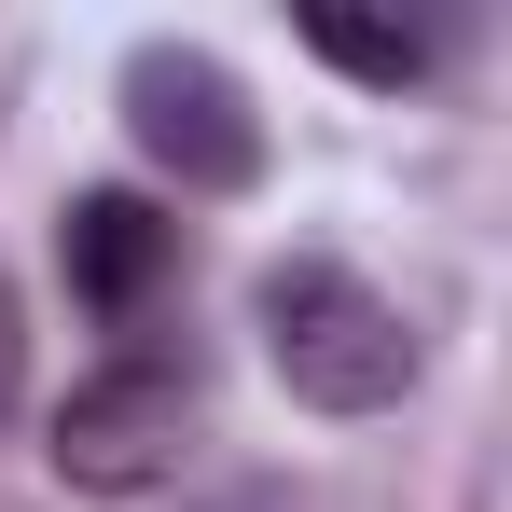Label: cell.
Returning a JSON list of instances; mask_svg holds the SVG:
<instances>
[{
	"mask_svg": "<svg viewBox=\"0 0 512 512\" xmlns=\"http://www.w3.org/2000/svg\"><path fill=\"white\" fill-rule=\"evenodd\" d=\"M250 319H263V360H277V388H291L305 416H388V402L416 388V319H402L374 277H346L333 250L263 263Z\"/></svg>",
	"mask_w": 512,
	"mask_h": 512,
	"instance_id": "6da1fadb",
	"label": "cell"
},
{
	"mask_svg": "<svg viewBox=\"0 0 512 512\" xmlns=\"http://www.w3.org/2000/svg\"><path fill=\"white\" fill-rule=\"evenodd\" d=\"M180 443H194V374H180L167 346H125V360H97L84 388L56 402V485H84V499H139V485H167Z\"/></svg>",
	"mask_w": 512,
	"mask_h": 512,
	"instance_id": "7a4b0ae2",
	"label": "cell"
},
{
	"mask_svg": "<svg viewBox=\"0 0 512 512\" xmlns=\"http://www.w3.org/2000/svg\"><path fill=\"white\" fill-rule=\"evenodd\" d=\"M125 139H139L180 194H250L263 180L250 84H236L222 56H194V42H139V56H125Z\"/></svg>",
	"mask_w": 512,
	"mask_h": 512,
	"instance_id": "3957f363",
	"label": "cell"
},
{
	"mask_svg": "<svg viewBox=\"0 0 512 512\" xmlns=\"http://www.w3.org/2000/svg\"><path fill=\"white\" fill-rule=\"evenodd\" d=\"M56 263H70V305L139 319V305L180 277V222L153 194H70V208H56Z\"/></svg>",
	"mask_w": 512,
	"mask_h": 512,
	"instance_id": "277c9868",
	"label": "cell"
},
{
	"mask_svg": "<svg viewBox=\"0 0 512 512\" xmlns=\"http://www.w3.org/2000/svg\"><path fill=\"white\" fill-rule=\"evenodd\" d=\"M305 42H319V56H333L346 84H429V28H360V14H305Z\"/></svg>",
	"mask_w": 512,
	"mask_h": 512,
	"instance_id": "5b68a950",
	"label": "cell"
},
{
	"mask_svg": "<svg viewBox=\"0 0 512 512\" xmlns=\"http://www.w3.org/2000/svg\"><path fill=\"white\" fill-rule=\"evenodd\" d=\"M28 402V319H14V291H0V416Z\"/></svg>",
	"mask_w": 512,
	"mask_h": 512,
	"instance_id": "8992f818",
	"label": "cell"
}]
</instances>
